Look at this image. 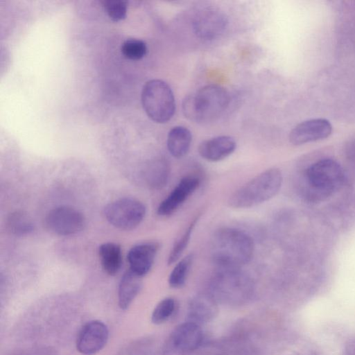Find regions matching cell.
Returning <instances> with one entry per match:
<instances>
[{
  "instance_id": "1",
  "label": "cell",
  "mask_w": 355,
  "mask_h": 355,
  "mask_svg": "<svg viewBox=\"0 0 355 355\" xmlns=\"http://www.w3.org/2000/svg\"><path fill=\"white\" fill-rule=\"evenodd\" d=\"M254 250L252 239L233 227L216 231L211 241V255L219 269H240L252 259Z\"/></svg>"
},
{
  "instance_id": "2",
  "label": "cell",
  "mask_w": 355,
  "mask_h": 355,
  "mask_svg": "<svg viewBox=\"0 0 355 355\" xmlns=\"http://www.w3.org/2000/svg\"><path fill=\"white\" fill-rule=\"evenodd\" d=\"M343 181V170L336 161L332 159H320L306 168L302 193L309 201L320 202L336 191Z\"/></svg>"
},
{
  "instance_id": "3",
  "label": "cell",
  "mask_w": 355,
  "mask_h": 355,
  "mask_svg": "<svg viewBox=\"0 0 355 355\" xmlns=\"http://www.w3.org/2000/svg\"><path fill=\"white\" fill-rule=\"evenodd\" d=\"M227 90L218 85H207L188 95L183 101L184 116L196 122H208L218 118L229 105Z\"/></svg>"
},
{
  "instance_id": "4",
  "label": "cell",
  "mask_w": 355,
  "mask_h": 355,
  "mask_svg": "<svg viewBox=\"0 0 355 355\" xmlns=\"http://www.w3.org/2000/svg\"><path fill=\"white\" fill-rule=\"evenodd\" d=\"M282 184V172L276 168L267 169L238 189L230 196L229 205L236 209L257 206L275 196Z\"/></svg>"
},
{
  "instance_id": "5",
  "label": "cell",
  "mask_w": 355,
  "mask_h": 355,
  "mask_svg": "<svg viewBox=\"0 0 355 355\" xmlns=\"http://www.w3.org/2000/svg\"><path fill=\"white\" fill-rule=\"evenodd\" d=\"M141 103L148 116L164 123L170 121L175 112V101L171 87L159 79L146 83L141 91Z\"/></svg>"
},
{
  "instance_id": "6",
  "label": "cell",
  "mask_w": 355,
  "mask_h": 355,
  "mask_svg": "<svg viewBox=\"0 0 355 355\" xmlns=\"http://www.w3.org/2000/svg\"><path fill=\"white\" fill-rule=\"evenodd\" d=\"M104 213L107 221L115 227L130 230L141 223L146 214V207L136 199L125 198L108 204Z\"/></svg>"
},
{
  "instance_id": "7",
  "label": "cell",
  "mask_w": 355,
  "mask_h": 355,
  "mask_svg": "<svg viewBox=\"0 0 355 355\" xmlns=\"http://www.w3.org/2000/svg\"><path fill=\"white\" fill-rule=\"evenodd\" d=\"M250 277L240 269H219L212 280V288L223 297H244L252 291Z\"/></svg>"
},
{
  "instance_id": "8",
  "label": "cell",
  "mask_w": 355,
  "mask_h": 355,
  "mask_svg": "<svg viewBox=\"0 0 355 355\" xmlns=\"http://www.w3.org/2000/svg\"><path fill=\"white\" fill-rule=\"evenodd\" d=\"M46 227L53 234L69 236L82 231L85 225L83 215L69 206L52 209L45 218Z\"/></svg>"
},
{
  "instance_id": "9",
  "label": "cell",
  "mask_w": 355,
  "mask_h": 355,
  "mask_svg": "<svg viewBox=\"0 0 355 355\" xmlns=\"http://www.w3.org/2000/svg\"><path fill=\"white\" fill-rule=\"evenodd\" d=\"M109 330L107 325L99 320L87 322L80 330L76 339V349L83 355H94L107 344Z\"/></svg>"
},
{
  "instance_id": "10",
  "label": "cell",
  "mask_w": 355,
  "mask_h": 355,
  "mask_svg": "<svg viewBox=\"0 0 355 355\" xmlns=\"http://www.w3.org/2000/svg\"><path fill=\"white\" fill-rule=\"evenodd\" d=\"M225 15L214 8H206L194 16L193 27L195 33L204 40H212L218 36L226 27Z\"/></svg>"
},
{
  "instance_id": "11",
  "label": "cell",
  "mask_w": 355,
  "mask_h": 355,
  "mask_svg": "<svg viewBox=\"0 0 355 355\" xmlns=\"http://www.w3.org/2000/svg\"><path fill=\"white\" fill-rule=\"evenodd\" d=\"M332 132V125L325 119L304 121L295 126L289 134L290 142L299 146L327 138Z\"/></svg>"
},
{
  "instance_id": "12",
  "label": "cell",
  "mask_w": 355,
  "mask_h": 355,
  "mask_svg": "<svg viewBox=\"0 0 355 355\" xmlns=\"http://www.w3.org/2000/svg\"><path fill=\"white\" fill-rule=\"evenodd\" d=\"M203 339L202 329L196 322L189 321L177 326L169 338L171 349L179 353L192 352L201 345Z\"/></svg>"
},
{
  "instance_id": "13",
  "label": "cell",
  "mask_w": 355,
  "mask_h": 355,
  "mask_svg": "<svg viewBox=\"0 0 355 355\" xmlns=\"http://www.w3.org/2000/svg\"><path fill=\"white\" fill-rule=\"evenodd\" d=\"M200 178L194 175L183 178L169 195L159 204L157 214L168 216L173 214L198 188Z\"/></svg>"
},
{
  "instance_id": "14",
  "label": "cell",
  "mask_w": 355,
  "mask_h": 355,
  "mask_svg": "<svg viewBox=\"0 0 355 355\" xmlns=\"http://www.w3.org/2000/svg\"><path fill=\"white\" fill-rule=\"evenodd\" d=\"M158 250L159 244L155 242L143 243L133 246L127 256L130 269L141 277L146 275L152 268Z\"/></svg>"
},
{
  "instance_id": "15",
  "label": "cell",
  "mask_w": 355,
  "mask_h": 355,
  "mask_svg": "<svg viewBox=\"0 0 355 355\" xmlns=\"http://www.w3.org/2000/svg\"><path fill=\"white\" fill-rule=\"evenodd\" d=\"M234 138L223 135L202 141L198 146V153L205 159L218 162L230 156L236 149Z\"/></svg>"
},
{
  "instance_id": "16",
  "label": "cell",
  "mask_w": 355,
  "mask_h": 355,
  "mask_svg": "<svg viewBox=\"0 0 355 355\" xmlns=\"http://www.w3.org/2000/svg\"><path fill=\"white\" fill-rule=\"evenodd\" d=\"M141 277L130 269L122 276L118 289V301L119 307L127 309L139 293L141 288Z\"/></svg>"
},
{
  "instance_id": "17",
  "label": "cell",
  "mask_w": 355,
  "mask_h": 355,
  "mask_svg": "<svg viewBox=\"0 0 355 355\" xmlns=\"http://www.w3.org/2000/svg\"><path fill=\"white\" fill-rule=\"evenodd\" d=\"M192 141L191 131L186 127L178 125L168 132L167 148L171 155L175 158H182L189 152Z\"/></svg>"
},
{
  "instance_id": "18",
  "label": "cell",
  "mask_w": 355,
  "mask_h": 355,
  "mask_svg": "<svg viewBox=\"0 0 355 355\" xmlns=\"http://www.w3.org/2000/svg\"><path fill=\"white\" fill-rule=\"evenodd\" d=\"M170 175V165L164 158H157L148 164L144 171V178L152 189H159L165 187Z\"/></svg>"
},
{
  "instance_id": "19",
  "label": "cell",
  "mask_w": 355,
  "mask_h": 355,
  "mask_svg": "<svg viewBox=\"0 0 355 355\" xmlns=\"http://www.w3.org/2000/svg\"><path fill=\"white\" fill-rule=\"evenodd\" d=\"M98 255L101 266L110 275H114L121 268L122 264L121 249L114 243H105L99 246Z\"/></svg>"
},
{
  "instance_id": "20",
  "label": "cell",
  "mask_w": 355,
  "mask_h": 355,
  "mask_svg": "<svg viewBox=\"0 0 355 355\" xmlns=\"http://www.w3.org/2000/svg\"><path fill=\"white\" fill-rule=\"evenodd\" d=\"M193 259V254H189L176 263L168 277V284L171 288H178L184 284Z\"/></svg>"
},
{
  "instance_id": "21",
  "label": "cell",
  "mask_w": 355,
  "mask_h": 355,
  "mask_svg": "<svg viewBox=\"0 0 355 355\" xmlns=\"http://www.w3.org/2000/svg\"><path fill=\"white\" fill-rule=\"evenodd\" d=\"M190 306L191 317L193 318L192 322H194L208 319L211 316V313L214 311L211 299L205 295L195 298Z\"/></svg>"
},
{
  "instance_id": "22",
  "label": "cell",
  "mask_w": 355,
  "mask_h": 355,
  "mask_svg": "<svg viewBox=\"0 0 355 355\" xmlns=\"http://www.w3.org/2000/svg\"><path fill=\"white\" fill-rule=\"evenodd\" d=\"M198 219V218L196 217L191 221L187 230L174 243L168 257V265H171L179 260L189 243L192 232Z\"/></svg>"
},
{
  "instance_id": "23",
  "label": "cell",
  "mask_w": 355,
  "mask_h": 355,
  "mask_svg": "<svg viewBox=\"0 0 355 355\" xmlns=\"http://www.w3.org/2000/svg\"><path fill=\"white\" fill-rule=\"evenodd\" d=\"M121 51L127 59L138 60L144 58L147 52L146 43L138 39H128L121 45Z\"/></svg>"
},
{
  "instance_id": "24",
  "label": "cell",
  "mask_w": 355,
  "mask_h": 355,
  "mask_svg": "<svg viewBox=\"0 0 355 355\" xmlns=\"http://www.w3.org/2000/svg\"><path fill=\"white\" fill-rule=\"evenodd\" d=\"M176 302L174 299L167 297L160 301L153 309L151 315L152 322L162 324L168 320L175 312Z\"/></svg>"
},
{
  "instance_id": "25",
  "label": "cell",
  "mask_w": 355,
  "mask_h": 355,
  "mask_svg": "<svg viewBox=\"0 0 355 355\" xmlns=\"http://www.w3.org/2000/svg\"><path fill=\"white\" fill-rule=\"evenodd\" d=\"M100 3L112 21H118L125 17L128 1L123 0H101Z\"/></svg>"
},
{
  "instance_id": "26",
  "label": "cell",
  "mask_w": 355,
  "mask_h": 355,
  "mask_svg": "<svg viewBox=\"0 0 355 355\" xmlns=\"http://www.w3.org/2000/svg\"><path fill=\"white\" fill-rule=\"evenodd\" d=\"M8 225L11 231L18 235L28 234L33 230V225L27 216L21 212L13 213L9 218Z\"/></svg>"
},
{
  "instance_id": "27",
  "label": "cell",
  "mask_w": 355,
  "mask_h": 355,
  "mask_svg": "<svg viewBox=\"0 0 355 355\" xmlns=\"http://www.w3.org/2000/svg\"><path fill=\"white\" fill-rule=\"evenodd\" d=\"M20 355H55V353L49 348H37L29 350Z\"/></svg>"
}]
</instances>
